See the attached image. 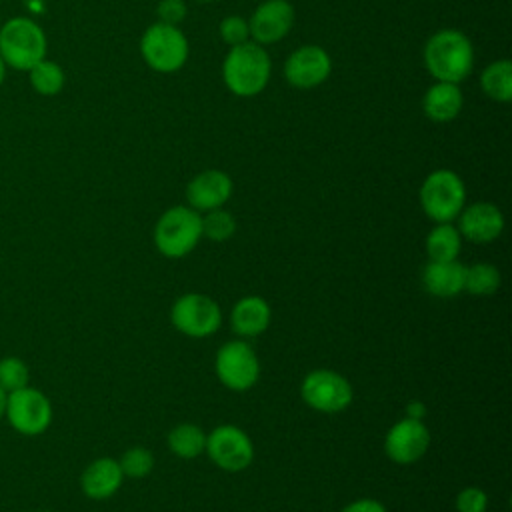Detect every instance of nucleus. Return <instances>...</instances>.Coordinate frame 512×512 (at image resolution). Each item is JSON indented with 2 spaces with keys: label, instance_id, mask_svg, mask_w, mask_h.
Instances as JSON below:
<instances>
[{
  "label": "nucleus",
  "instance_id": "9b49d317",
  "mask_svg": "<svg viewBox=\"0 0 512 512\" xmlns=\"http://www.w3.org/2000/svg\"><path fill=\"white\" fill-rule=\"evenodd\" d=\"M6 414L10 424L28 436L40 434L48 428L52 420V408L48 398L36 388H18L12 390L6 398Z\"/></svg>",
  "mask_w": 512,
  "mask_h": 512
},
{
  "label": "nucleus",
  "instance_id": "a878e982",
  "mask_svg": "<svg viewBox=\"0 0 512 512\" xmlns=\"http://www.w3.org/2000/svg\"><path fill=\"white\" fill-rule=\"evenodd\" d=\"M234 232H236V220L228 210L214 208L202 216V236L214 242H224L232 238Z\"/></svg>",
  "mask_w": 512,
  "mask_h": 512
},
{
  "label": "nucleus",
  "instance_id": "7ed1b4c3",
  "mask_svg": "<svg viewBox=\"0 0 512 512\" xmlns=\"http://www.w3.org/2000/svg\"><path fill=\"white\" fill-rule=\"evenodd\" d=\"M154 246L166 258L190 254L202 238V216L190 206L168 208L154 226Z\"/></svg>",
  "mask_w": 512,
  "mask_h": 512
},
{
  "label": "nucleus",
  "instance_id": "0eeeda50",
  "mask_svg": "<svg viewBox=\"0 0 512 512\" xmlns=\"http://www.w3.org/2000/svg\"><path fill=\"white\" fill-rule=\"evenodd\" d=\"M302 400L316 412L338 414L344 412L354 398L352 384L336 370L318 368L304 376L300 386Z\"/></svg>",
  "mask_w": 512,
  "mask_h": 512
},
{
  "label": "nucleus",
  "instance_id": "aec40b11",
  "mask_svg": "<svg viewBox=\"0 0 512 512\" xmlns=\"http://www.w3.org/2000/svg\"><path fill=\"white\" fill-rule=\"evenodd\" d=\"M464 106V96L458 84L452 82H436L432 84L424 98L422 110L434 122H448L454 120Z\"/></svg>",
  "mask_w": 512,
  "mask_h": 512
},
{
  "label": "nucleus",
  "instance_id": "a211bd4d",
  "mask_svg": "<svg viewBox=\"0 0 512 512\" xmlns=\"http://www.w3.org/2000/svg\"><path fill=\"white\" fill-rule=\"evenodd\" d=\"M272 308L262 296L240 298L230 312V326L242 338H254L268 330Z\"/></svg>",
  "mask_w": 512,
  "mask_h": 512
},
{
  "label": "nucleus",
  "instance_id": "20e7f679",
  "mask_svg": "<svg viewBox=\"0 0 512 512\" xmlns=\"http://www.w3.org/2000/svg\"><path fill=\"white\" fill-rule=\"evenodd\" d=\"M0 56L14 70H30L46 58V36L42 28L24 16L10 18L0 28Z\"/></svg>",
  "mask_w": 512,
  "mask_h": 512
},
{
  "label": "nucleus",
  "instance_id": "7c9ffc66",
  "mask_svg": "<svg viewBox=\"0 0 512 512\" xmlns=\"http://www.w3.org/2000/svg\"><path fill=\"white\" fill-rule=\"evenodd\" d=\"M186 10L188 8H186L184 0H160L158 8H156L158 22L178 26L186 18Z\"/></svg>",
  "mask_w": 512,
  "mask_h": 512
},
{
  "label": "nucleus",
  "instance_id": "6ab92c4d",
  "mask_svg": "<svg viewBox=\"0 0 512 512\" xmlns=\"http://www.w3.org/2000/svg\"><path fill=\"white\" fill-rule=\"evenodd\" d=\"M122 480H124V474H122V468L116 460L98 458L82 472L80 484H82V490L88 498L104 500V498H110L112 494L118 492Z\"/></svg>",
  "mask_w": 512,
  "mask_h": 512
},
{
  "label": "nucleus",
  "instance_id": "cd10ccee",
  "mask_svg": "<svg viewBox=\"0 0 512 512\" xmlns=\"http://www.w3.org/2000/svg\"><path fill=\"white\" fill-rule=\"evenodd\" d=\"M28 382V368L20 358L0 360V386L6 392L24 388Z\"/></svg>",
  "mask_w": 512,
  "mask_h": 512
},
{
  "label": "nucleus",
  "instance_id": "4468645a",
  "mask_svg": "<svg viewBox=\"0 0 512 512\" xmlns=\"http://www.w3.org/2000/svg\"><path fill=\"white\" fill-rule=\"evenodd\" d=\"M456 220L460 236L474 244H488L496 240L504 230V216L492 202H474L464 206Z\"/></svg>",
  "mask_w": 512,
  "mask_h": 512
},
{
  "label": "nucleus",
  "instance_id": "c756f323",
  "mask_svg": "<svg viewBox=\"0 0 512 512\" xmlns=\"http://www.w3.org/2000/svg\"><path fill=\"white\" fill-rule=\"evenodd\" d=\"M488 496L478 486H468L456 496V512H486Z\"/></svg>",
  "mask_w": 512,
  "mask_h": 512
},
{
  "label": "nucleus",
  "instance_id": "473e14b6",
  "mask_svg": "<svg viewBox=\"0 0 512 512\" xmlns=\"http://www.w3.org/2000/svg\"><path fill=\"white\" fill-rule=\"evenodd\" d=\"M406 416L408 418H414V420H422L426 416V406L420 402V400H412L408 406H406Z\"/></svg>",
  "mask_w": 512,
  "mask_h": 512
},
{
  "label": "nucleus",
  "instance_id": "412c9836",
  "mask_svg": "<svg viewBox=\"0 0 512 512\" xmlns=\"http://www.w3.org/2000/svg\"><path fill=\"white\" fill-rule=\"evenodd\" d=\"M462 248V236L452 222L436 224L426 236L428 260H458Z\"/></svg>",
  "mask_w": 512,
  "mask_h": 512
},
{
  "label": "nucleus",
  "instance_id": "f8f14e48",
  "mask_svg": "<svg viewBox=\"0 0 512 512\" xmlns=\"http://www.w3.org/2000/svg\"><path fill=\"white\" fill-rule=\"evenodd\" d=\"M430 448V430L422 420L402 418L392 424L384 438V452L396 464H414Z\"/></svg>",
  "mask_w": 512,
  "mask_h": 512
},
{
  "label": "nucleus",
  "instance_id": "c85d7f7f",
  "mask_svg": "<svg viewBox=\"0 0 512 512\" xmlns=\"http://www.w3.org/2000/svg\"><path fill=\"white\" fill-rule=\"evenodd\" d=\"M220 36L226 44L230 46H238L242 42H248L250 38V30H248V20L240 18V16H226L220 22Z\"/></svg>",
  "mask_w": 512,
  "mask_h": 512
},
{
  "label": "nucleus",
  "instance_id": "f03ea898",
  "mask_svg": "<svg viewBox=\"0 0 512 512\" xmlns=\"http://www.w3.org/2000/svg\"><path fill=\"white\" fill-rule=\"evenodd\" d=\"M270 56L256 42L232 46L222 64L224 84L236 96H256L270 80Z\"/></svg>",
  "mask_w": 512,
  "mask_h": 512
},
{
  "label": "nucleus",
  "instance_id": "1a4fd4ad",
  "mask_svg": "<svg viewBox=\"0 0 512 512\" xmlns=\"http://www.w3.org/2000/svg\"><path fill=\"white\" fill-rule=\"evenodd\" d=\"M216 376L234 392L250 390L260 378V360L254 348L244 340H230L216 352Z\"/></svg>",
  "mask_w": 512,
  "mask_h": 512
},
{
  "label": "nucleus",
  "instance_id": "393cba45",
  "mask_svg": "<svg viewBox=\"0 0 512 512\" xmlns=\"http://www.w3.org/2000/svg\"><path fill=\"white\" fill-rule=\"evenodd\" d=\"M30 84L42 96H54L64 88V70L52 60H40L30 70Z\"/></svg>",
  "mask_w": 512,
  "mask_h": 512
},
{
  "label": "nucleus",
  "instance_id": "6e6552de",
  "mask_svg": "<svg viewBox=\"0 0 512 512\" xmlns=\"http://www.w3.org/2000/svg\"><path fill=\"white\" fill-rule=\"evenodd\" d=\"M172 326L190 338L212 336L222 324V310L216 300L200 292L182 294L170 308Z\"/></svg>",
  "mask_w": 512,
  "mask_h": 512
},
{
  "label": "nucleus",
  "instance_id": "39448f33",
  "mask_svg": "<svg viewBox=\"0 0 512 512\" xmlns=\"http://www.w3.org/2000/svg\"><path fill=\"white\" fill-rule=\"evenodd\" d=\"M420 204L424 214L436 224L452 222L466 204V186L456 172L446 168L434 170L420 186Z\"/></svg>",
  "mask_w": 512,
  "mask_h": 512
},
{
  "label": "nucleus",
  "instance_id": "423d86ee",
  "mask_svg": "<svg viewBox=\"0 0 512 512\" xmlns=\"http://www.w3.org/2000/svg\"><path fill=\"white\" fill-rule=\"evenodd\" d=\"M146 64L156 72H176L188 60V40L178 26L156 22L146 28L140 40Z\"/></svg>",
  "mask_w": 512,
  "mask_h": 512
},
{
  "label": "nucleus",
  "instance_id": "2eb2a0df",
  "mask_svg": "<svg viewBox=\"0 0 512 512\" xmlns=\"http://www.w3.org/2000/svg\"><path fill=\"white\" fill-rule=\"evenodd\" d=\"M294 22V8L288 0H264L248 20L256 44H272L284 38Z\"/></svg>",
  "mask_w": 512,
  "mask_h": 512
},
{
  "label": "nucleus",
  "instance_id": "e433bc0d",
  "mask_svg": "<svg viewBox=\"0 0 512 512\" xmlns=\"http://www.w3.org/2000/svg\"><path fill=\"white\" fill-rule=\"evenodd\" d=\"M42 512H50V510H42Z\"/></svg>",
  "mask_w": 512,
  "mask_h": 512
},
{
  "label": "nucleus",
  "instance_id": "ddd939ff",
  "mask_svg": "<svg viewBox=\"0 0 512 512\" xmlns=\"http://www.w3.org/2000/svg\"><path fill=\"white\" fill-rule=\"evenodd\" d=\"M332 72L330 56L316 44L296 48L284 62V78L296 88H314Z\"/></svg>",
  "mask_w": 512,
  "mask_h": 512
},
{
  "label": "nucleus",
  "instance_id": "bb28decb",
  "mask_svg": "<svg viewBox=\"0 0 512 512\" xmlns=\"http://www.w3.org/2000/svg\"><path fill=\"white\" fill-rule=\"evenodd\" d=\"M118 464H120L124 476H128V478H144L154 468V454L148 448L134 446V448H130V450H126L122 454Z\"/></svg>",
  "mask_w": 512,
  "mask_h": 512
},
{
  "label": "nucleus",
  "instance_id": "5701e85b",
  "mask_svg": "<svg viewBox=\"0 0 512 512\" xmlns=\"http://www.w3.org/2000/svg\"><path fill=\"white\" fill-rule=\"evenodd\" d=\"M480 86L488 98L496 102H510L512 100V62L506 58L490 62L480 76Z\"/></svg>",
  "mask_w": 512,
  "mask_h": 512
},
{
  "label": "nucleus",
  "instance_id": "dca6fc26",
  "mask_svg": "<svg viewBox=\"0 0 512 512\" xmlns=\"http://www.w3.org/2000/svg\"><path fill=\"white\" fill-rule=\"evenodd\" d=\"M232 196V180L222 170H204L196 174L186 186L188 206L196 212L222 208Z\"/></svg>",
  "mask_w": 512,
  "mask_h": 512
},
{
  "label": "nucleus",
  "instance_id": "9d476101",
  "mask_svg": "<svg viewBox=\"0 0 512 512\" xmlns=\"http://www.w3.org/2000/svg\"><path fill=\"white\" fill-rule=\"evenodd\" d=\"M204 452L224 472H240L254 460V444L250 436L234 424H220L206 434Z\"/></svg>",
  "mask_w": 512,
  "mask_h": 512
},
{
  "label": "nucleus",
  "instance_id": "f257e3e1",
  "mask_svg": "<svg viewBox=\"0 0 512 512\" xmlns=\"http://www.w3.org/2000/svg\"><path fill=\"white\" fill-rule=\"evenodd\" d=\"M424 64L438 82L458 84L472 72V44L460 30H438L424 46Z\"/></svg>",
  "mask_w": 512,
  "mask_h": 512
},
{
  "label": "nucleus",
  "instance_id": "f3484780",
  "mask_svg": "<svg viewBox=\"0 0 512 512\" xmlns=\"http://www.w3.org/2000/svg\"><path fill=\"white\" fill-rule=\"evenodd\" d=\"M466 266L458 260H428L422 270V286L436 298H454L464 292Z\"/></svg>",
  "mask_w": 512,
  "mask_h": 512
},
{
  "label": "nucleus",
  "instance_id": "f704fd0d",
  "mask_svg": "<svg viewBox=\"0 0 512 512\" xmlns=\"http://www.w3.org/2000/svg\"><path fill=\"white\" fill-rule=\"evenodd\" d=\"M4 74H6V64H4V60L0 56V84L4 82Z\"/></svg>",
  "mask_w": 512,
  "mask_h": 512
},
{
  "label": "nucleus",
  "instance_id": "4be33fe9",
  "mask_svg": "<svg viewBox=\"0 0 512 512\" xmlns=\"http://www.w3.org/2000/svg\"><path fill=\"white\" fill-rule=\"evenodd\" d=\"M168 448L182 460L198 458L206 450V432L190 422H182L168 432Z\"/></svg>",
  "mask_w": 512,
  "mask_h": 512
},
{
  "label": "nucleus",
  "instance_id": "2f4dec72",
  "mask_svg": "<svg viewBox=\"0 0 512 512\" xmlns=\"http://www.w3.org/2000/svg\"><path fill=\"white\" fill-rule=\"evenodd\" d=\"M340 512H386L384 504L374 498H358L350 504H346Z\"/></svg>",
  "mask_w": 512,
  "mask_h": 512
},
{
  "label": "nucleus",
  "instance_id": "c9c22d12",
  "mask_svg": "<svg viewBox=\"0 0 512 512\" xmlns=\"http://www.w3.org/2000/svg\"><path fill=\"white\" fill-rule=\"evenodd\" d=\"M198 2H214V0H198Z\"/></svg>",
  "mask_w": 512,
  "mask_h": 512
},
{
  "label": "nucleus",
  "instance_id": "72a5a7b5",
  "mask_svg": "<svg viewBox=\"0 0 512 512\" xmlns=\"http://www.w3.org/2000/svg\"><path fill=\"white\" fill-rule=\"evenodd\" d=\"M6 390L0 386V416L6 412Z\"/></svg>",
  "mask_w": 512,
  "mask_h": 512
},
{
  "label": "nucleus",
  "instance_id": "b1692460",
  "mask_svg": "<svg viewBox=\"0 0 512 512\" xmlns=\"http://www.w3.org/2000/svg\"><path fill=\"white\" fill-rule=\"evenodd\" d=\"M502 284L500 270L490 262H476L466 266L464 290L472 296H492Z\"/></svg>",
  "mask_w": 512,
  "mask_h": 512
}]
</instances>
